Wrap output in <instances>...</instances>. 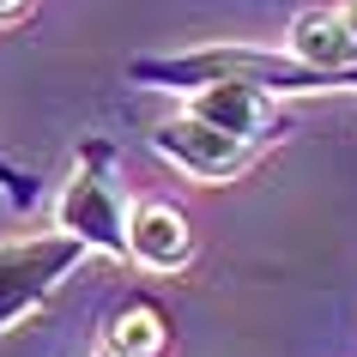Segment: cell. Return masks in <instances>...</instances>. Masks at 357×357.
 <instances>
[{
	"instance_id": "5b68a950",
	"label": "cell",
	"mask_w": 357,
	"mask_h": 357,
	"mask_svg": "<svg viewBox=\"0 0 357 357\" xmlns=\"http://www.w3.org/2000/svg\"><path fill=\"white\" fill-rule=\"evenodd\" d=\"M128 261L146 266V273H164V279L188 273V266H194V230H188V218L169 206V200H139V206L128 212Z\"/></svg>"
},
{
	"instance_id": "7a4b0ae2",
	"label": "cell",
	"mask_w": 357,
	"mask_h": 357,
	"mask_svg": "<svg viewBox=\"0 0 357 357\" xmlns=\"http://www.w3.org/2000/svg\"><path fill=\"white\" fill-rule=\"evenodd\" d=\"M128 194H121V158L109 139H79V158L55 194V230L79 236L91 255L128 261Z\"/></svg>"
},
{
	"instance_id": "30bf717a",
	"label": "cell",
	"mask_w": 357,
	"mask_h": 357,
	"mask_svg": "<svg viewBox=\"0 0 357 357\" xmlns=\"http://www.w3.org/2000/svg\"><path fill=\"white\" fill-rule=\"evenodd\" d=\"M339 19H345V31L357 37V0H339Z\"/></svg>"
},
{
	"instance_id": "7c38bea8",
	"label": "cell",
	"mask_w": 357,
	"mask_h": 357,
	"mask_svg": "<svg viewBox=\"0 0 357 357\" xmlns=\"http://www.w3.org/2000/svg\"><path fill=\"white\" fill-rule=\"evenodd\" d=\"M91 357H121V351H109V345H97V351H91Z\"/></svg>"
},
{
	"instance_id": "52a82bcc",
	"label": "cell",
	"mask_w": 357,
	"mask_h": 357,
	"mask_svg": "<svg viewBox=\"0 0 357 357\" xmlns=\"http://www.w3.org/2000/svg\"><path fill=\"white\" fill-rule=\"evenodd\" d=\"M284 49L309 67H321V73H351L357 67V37L345 31L339 6H303L284 31Z\"/></svg>"
},
{
	"instance_id": "9c48e42d",
	"label": "cell",
	"mask_w": 357,
	"mask_h": 357,
	"mask_svg": "<svg viewBox=\"0 0 357 357\" xmlns=\"http://www.w3.org/2000/svg\"><path fill=\"white\" fill-rule=\"evenodd\" d=\"M0 194H6V206H13V212H31V206H37V176L19 169L6 151H0Z\"/></svg>"
},
{
	"instance_id": "3957f363",
	"label": "cell",
	"mask_w": 357,
	"mask_h": 357,
	"mask_svg": "<svg viewBox=\"0 0 357 357\" xmlns=\"http://www.w3.org/2000/svg\"><path fill=\"white\" fill-rule=\"evenodd\" d=\"M85 261H91V248L79 243V236H67V230H55V225L43 230V236L0 243V339L13 333L31 309H43Z\"/></svg>"
},
{
	"instance_id": "ba28073f",
	"label": "cell",
	"mask_w": 357,
	"mask_h": 357,
	"mask_svg": "<svg viewBox=\"0 0 357 357\" xmlns=\"http://www.w3.org/2000/svg\"><path fill=\"white\" fill-rule=\"evenodd\" d=\"M169 315L158 297H128L121 309L109 315V327H103V345L121 357H169Z\"/></svg>"
},
{
	"instance_id": "8992f818",
	"label": "cell",
	"mask_w": 357,
	"mask_h": 357,
	"mask_svg": "<svg viewBox=\"0 0 357 357\" xmlns=\"http://www.w3.org/2000/svg\"><path fill=\"white\" fill-rule=\"evenodd\" d=\"M188 109L206 115L212 128L236 133V139H248V146H261V139H273L279 133V97L261 91V85H243V79H218V85H200V91H188Z\"/></svg>"
},
{
	"instance_id": "6da1fadb",
	"label": "cell",
	"mask_w": 357,
	"mask_h": 357,
	"mask_svg": "<svg viewBox=\"0 0 357 357\" xmlns=\"http://www.w3.org/2000/svg\"><path fill=\"white\" fill-rule=\"evenodd\" d=\"M128 79L146 91H176V97L218 85V79H243V85L273 91L279 103L284 97L357 91V67L351 73H321V67L297 61L291 49H266V43H200V49H176V55H133Z\"/></svg>"
},
{
	"instance_id": "8fae6325",
	"label": "cell",
	"mask_w": 357,
	"mask_h": 357,
	"mask_svg": "<svg viewBox=\"0 0 357 357\" xmlns=\"http://www.w3.org/2000/svg\"><path fill=\"white\" fill-rule=\"evenodd\" d=\"M24 6H31V0H0V24H6V19H19Z\"/></svg>"
},
{
	"instance_id": "277c9868",
	"label": "cell",
	"mask_w": 357,
	"mask_h": 357,
	"mask_svg": "<svg viewBox=\"0 0 357 357\" xmlns=\"http://www.w3.org/2000/svg\"><path fill=\"white\" fill-rule=\"evenodd\" d=\"M151 151H158L164 164H176L182 176H194V182H236V176L255 164V146H248V139L212 128L206 115H194V109L158 121V128H151Z\"/></svg>"
}]
</instances>
